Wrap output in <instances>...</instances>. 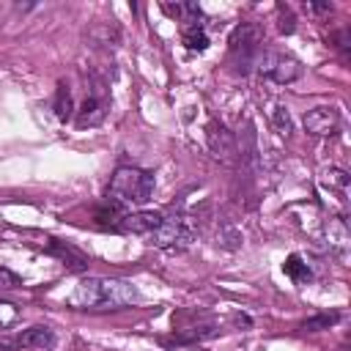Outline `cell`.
Here are the masks:
<instances>
[{
	"instance_id": "6da1fadb",
	"label": "cell",
	"mask_w": 351,
	"mask_h": 351,
	"mask_svg": "<svg viewBox=\"0 0 351 351\" xmlns=\"http://www.w3.org/2000/svg\"><path fill=\"white\" fill-rule=\"evenodd\" d=\"M137 288L129 280H107V277H85L74 293L69 296L71 307L80 310H121L137 302Z\"/></svg>"
},
{
	"instance_id": "7a4b0ae2",
	"label": "cell",
	"mask_w": 351,
	"mask_h": 351,
	"mask_svg": "<svg viewBox=\"0 0 351 351\" xmlns=\"http://www.w3.org/2000/svg\"><path fill=\"white\" fill-rule=\"evenodd\" d=\"M154 173L140 170V167H118L110 178L107 186V200L112 206H143L154 195Z\"/></svg>"
},
{
	"instance_id": "3957f363",
	"label": "cell",
	"mask_w": 351,
	"mask_h": 351,
	"mask_svg": "<svg viewBox=\"0 0 351 351\" xmlns=\"http://www.w3.org/2000/svg\"><path fill=\"white\" fill-rule=\"evenodd\" d=\"M261 52H263V36H261L258 25L241 22L239 27H233V33L228 38V55L239 74H247L252 66H258Z\"/></svg>"
},
{
	"instance_id": "277c9868",
	"label": "cell",
	"mask_w": 351,
	"mask_h": 351,
	"mask_svg": "<svg viewBox=\"0 0 351 351\" xmlns=\"http://www.w3.org/2000/svg\"><path fill=\"white\" fill-rule=\"evenodd\" d=\"M195 233H197V225H195L192 217H186V214H170V217H162L159 228L148 239L156 247H184V244H189L195 239Z\"/></svg>"
},
{
	"instance_id": "5b68a950",
	"label": "cell",
	"mask_w": 351,
	"mask_h": 351,
	"mask_svg": "<svg viewBox=\"0 0 351 351\" xmlns=\"http://www.w3.org/2000/svg\"><path fill=\"white\" fill-rule=\"evenodd\" d=\"M258 66H261L263 77H269V80L277 82V85H291V82H296V80L302 77V71H304L296 58L282 55V52H266V49L261 52Z\"/></svg>"
},
{
	"instance_id": "8992f818",
	"label": "cell",
	"mask_w": 351,
	"mask_h": 351,
	"mask_svg": "<svg viewBox=\"0 0 351 351\" xmlns=\"http://www.w3.org/2000/svg\"><path fill=\"white\" fill-rule=\"evenodd\" d=\"M206 140H208V148H211L214 159H219V162H225V165L236 162L239 148H236V137L228 132V126H222L219 121H208V126H206Z\"/></svg>"
},
{
	"instance_id": "52a82bcc",
	"label": "cell",
	"mask_w": 351,
	"mask_h": 351,
	"mask_svg": "<svg viewBox=\"0 0 351 351\" xmlns=\"http://www.w3.org/2000/svg\"><path fill=\"white\" fill-rule=\"evenodd\" d=\"M340 126V115L335 107H315L304 115V132L315 134V137H326V134H335Z\"/></svg>"
},
{
	"instance_id": "ba28073f",
	"label": "cell",
	"mask_w": 351,
	"mask_h": 351,
	"mask_svg": "<svg viewBox=\"0 0 351 351\" xmlns=\"http://www.w3.org/2000/svg\"><path fill=\"white\" fill-rule=\"evenodd\" d=\"M162 211H132V214H123L121 222H118V230H126V233H134V236H151L159 222H162Z\"/></svg>"
},
{
	"instance_id": "9c48e42d",
	"label": "cell",
	"mask_w": 351,
	"mask_h": 351,
	"mask_svg": "<svg viewBox=\"0 0 351 351\" xmlns=\"http://www.w3.org/2000/svg\"><path fill=\"white\" fill-rule=\"evenodd\" d=\"M3 346H16V348H52L55 346V332L49 326H30V329L19 332L14 340H8Z\"/></svg>"
},
{
	"instance_id": "30bf717a",
	"label": "cell",
	"mask_w": 351,
	"mask_h": 351,
	"mask_svg": "<svg viewBox=\"0 0 351 351\" xmlns=\"http://www.w3.org/2000/svg\"><path fill=\"white\" fill-rule=\"evenodd\" d=\"M104 115H107V99L90 93V96L82 101L80 112H77V126H80V129H85V126H99V123L104 121Z\"/></svg>"
},
{
	"instance_id": "8fae6325",
	"label": "cell",
	"mask_w": 351,
	"mask_h": 351,
	"mask_svg": "<svg viewBox=\"0 0 351 351\" xmlns=\"http://www.w3.org/2000/svg\"><path fill=\"white\" fill-rule=\"evenodd\" d=\"M219 332L217 324H200V326H186V329H178L173 337H165L162 343L165 346H186V343H197V340H208Z\"/></svg>"
},
{
	"instance_id": "7c38bea8",
	"label": "cell",
	"mask_w": 351,
	"mask_h": 351,
	"mask_svg": "<svg viewBox=\"0 0 351 351\" xmlns=\"http://www.w3.org/2000/svg\"><path fill=\"white\" fill-rule=\"evenodd\" d=\"M49 252L52 255H58L69 269H77V271H82L85 266H88V258L80 252V250H74L71 244H66V241H58V239H49Z\"/></svg>"
},
{
	"instance_id": "4fadbf2b",
	"label": "cell",
	"mask_w": 351,
	"mask_h": 351,
	"mask_svg": "<svg viewBox=\"0 0 351 351\" xmlns=\"http://www.w3.org/2000/svg\"><path fill=\"white\" fill-rule=\"evenodd\" d=\"M181 41H184V47L189 52H203L208 47V33H206V27L200 22H189L181 30Z\"/></svg>"
},
{
	"instance_id": "5bb4252c",
	"label": "cell",
	"mask_w": 351,
	"mask_h": 351,
	"mask_svg": "<svg viewBox=\"0 0 351 351\" xmlns=\"http://www.w3.org/2000/svg\"><path fill=\"white\" fill-rule=\"evenodd\" d=\"M282 271H285V277H291L296 285H304V282H310L313 280V271H310V266L302 261V255H288L285 258V263H282Z\"/></svg>"
},
{
	"instance_id": "9a60e30c",
	"label": "cell",
	"mask_w": 351,
	"mask_h": 351,
	"mask_svg": "<svg viewBox=\"0 0 351 351\" xmlns=\"http://www.w3.org/2000/svg\"><path fill=\"white\" fill-rule=\"evenodd\" d=\"M55 115H58V121H69L71 115H74V104H71V90H69V85L66 82H60L58 85V90H55Z\"/></svg>"
},
{
	"instance_id": "2e32d148",
	"label": "cell",
	"mask_w": 351,
	"mask_h": 351,
	"mask_svg": "<svg viewBox=\"0 0 351 351\" xmlns=\"http://www.w3.org/2000/svg\"><path fill=\"white\" fill-rule=\"evenodd\" d=\"M162 8H165L170 16H178L184 25L200 19V5H197V3H176V5H173V3H165Z\"/></svg>"
},
{
	"instance_id": "e0dca14e",
	"label": "cell",
	"mask_w": 351,
	"mask_h": 351,
	"mask_svg": "<svg viewBox=\"0 0 351 351\" xmlns=\"http://www.w3.org/2000/svg\"><path fill=\"white\" fill-rule=\"evenodd\" d=\"M340 318H343L340 313H321V315H313V318L302 321V329H304V332H321V329L335 326Z\"/></svg>"
},
{
	"instance_id": "ac0fdd59",
	"label": "cell",
	"mask_w": 351,
	"mask_h": 351,
	"mask_svg": "<svg viewBox=\"0 0 351 351\" xmlns=\"http://www.w3.org/2000/svg\"><path fill=\"white\" fill-rule=\"evenodd\" d=\"M326 176H329V178H326V184H329L332 189H340V192H346V189H348V173H346V170L332 167Z\"/></svg>"
},
{
	"instance_id": "d6986e66",
	"label": "cell",
	"mask_w": 351,
	"mask_h": 351,
	"mask_svg": "<svg viewBox=\"0 0 351 351\" xmlns=\"http://www.w3.org/2000/svg\"><path fill=\"white\" fill-rule=\"evenodd\" d=\"M274 126H277V132L280 134H288L291 132V115H288V110L285 107H274Z\"/></svg>"
},
{
	"instance_id": "ffe728a7",
	"label": "cell",
	"mask_w": 351,
	"mask_h": 351,
	"mask_svg": "<svg viewBox=\"0 0 351 351\" xmlns=\"http://www.w3.org/2000/svg\"><path fill=\"white\" fill-rule=\"evenodd\" d=\"M19 285H22V280L14 271H8V269L0 266V288L3 291H11V288H19Z\"/></svg>"
},
{
	"instance_id": "44dd1931",
	"label": "cell",
	"mask_w": 351,
	"mask_h": 351,
	"mask_svg": "<svg viewBox=\"0 0 351 351\" xmlns=\"http://www.w3.org/2000/svg\"><path fill=\"white\" fill-rule=\"evenodd\" d=\"M296 30V22H293V14L288 8L280 5V33H293Z\"/></svg>"
},
{
	"instance_id": "7402d4cb",
	"label": "cell",
	"mask_w": 351,
	"mask_h": 351,
	"mask_svg": "<svg viewBox=\"0 0 351 351\" xmlns=\"http://www.w3.org/2000/svg\"><path fill=\"white\" fill-rule=\"evenodd\" d=\"M310 8L318 11V14H324V11H332V3H310Z\"/></svg>"
}]
</instances>
